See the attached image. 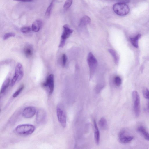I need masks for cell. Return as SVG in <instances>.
I'll return each mask as SVG.
<instances>
[{
	"mask_svg": "<svg viewBox=\"0 0 149 149\" xmlns=\"http://www.w3.org/2000/svg\"><path fill=\"white\" fill-rule=\"evenodd\" d=\"M143 94L144 97L146 99H149V90L147 88H144L143 90Z\"/></svg>",
	"mask_w": 149,
	"mask_h": 149,
	"instance_id": "d4e9b609",
	"label": "cell"
},
{
	"mask_svg": "<svg viewBox=\"0 0 149 149\" xmlns=\"http://www.w3.org/2000/svg\"><path fill=\"white\" fill-rule=\"evenodd\" d=\"M67 60V57L65 54H63L62 57V65L63 66H64L66 64Z\"/></svg>",
	"mask_w": 149,
	"mask_h": 149,
	"instance_id": "f1b7e54d",
	"label": "cell"
},
{
	"mask_svg": "<svg viewBox=\"0 0 149 149\" xmlns=\"http://www.w3.org/2000/svg\"><path fill=\"white\" fill-rule=\"evenodd\" d=\"M24 85H21L13 94L12 96L15 98L18 96L24 88Z\"/></svg>",
	"mask_w": 149,
	"mask_h": 149,
	"instance_id": "7402d4cb",
	"label": "cell"
},
{
	"mask_svg": "<svg viewBox=\"0 0 149 149\" xmlns=\"http://www.w3.org/2000/svg\"><path fill=\"white\" fill-rule=\"evenodd\" d=\"M15 73V75L18 78L17 82L19 81L22 78L24 74L22 66L19 63H18L16 65Z\"/></svg>",
	"mask_w": 149,
	"mask_h": 149,
	"instance_id": "30bf717a",
	"label": "cell"
},
{
	"mask_svg": "<svg viewBox=\"0 0 149 149\" xmlns=\"http://www.w3.org/2000/svg\"><path fill=\"white\" fill-rule=\"evenodd\" d=\"M42 26V22L40 20H37L32 23L31 26L32 30L35 32H38Z\"/></svg>",
	"mask_w": 149,
	"mask_h": 149,
	"instance_id": "9a60e30c",
	"label": "cell"
},
{
	"mask_svg": "<svg viewBox=\"0 0 149 149\" xmlns=\"http://www.w3.org/2000/svg\"><path fill=\"white\" fill-rule=\"evenodd\" d=\"M90 22V18L87 16H85L81 19L79 25L81 26H84L89 24Z\"/></svg>",
	"mask_w": 149,
	"mask_h": 149,
	"instance_id": "e0dca14e",
	"label": "cell"
},
{
	"mask_svg": "<svg viewBox=\"0 0 149 149\" xmlns=\"http://www.w3.org/2000/svg\"><path fill=\"white\" fill-rule=\"evenodd\" d=\"M87 60L89 68L90 78H91L95 71L97 65V62L91 52H90L88 54Z\"/></svg>",
	"mask_w": 149,
	"mask_h": 149,
	"instance_id": "277c9868",
	"label": "cell"
},
{
	"mask_svg": "<svg viewBox=\"0 0 149 149\" xmlns=\"http://www.w3.org/2000/svg\"><path fill=\"white\" fill-rule=\"evenodd\" d=\"M93 124L94 128V139L95 142L96 144H99L100 141V132L95 120H93Z\"/></svg>",
	"mask_w": 149,
	"mask_h": 149,
	"instance_id": "7c38bea8",
	"label": "cell"
},
{
	"mask_svg": "<svg viewBox=\"0 0 149 149\" xmlns=\"http://www.w3.org/2000/svg\"><path fill=\"white\" fill-rule=\"evenodd\" d=\"M44 87L47 88L49 94H52L54 88V76L52 74H50L47 77L45 81L43 84Z\"/></svg>",
	"mask_w": 149,
	"mask_h": 149,
	"instance_id": "ba28073f",
	"label": "cell"
},
{
	"mask_svg": "<svg viewBox=\"0 0 149 149\" xmlns=\"http://www.w3.org/2000/svg\"><path fill=\"white\" fill-rule=\"evenodd\" d=\"M137 130L146 140L149 141V133L144 127L139 126L138 127Z\"/></svg>",
	"mask_w": 149,
	"mask_h": 149,
	"instance_id": "5bb4252c",
	"label": "cell"
},
{
	"mask_svg": "<svg viewBox=\"0 0 149 149\" xmlns=\"http://www.w3.org/2000/svg\"><path fill=\"white\" fill-rule=\"evenodd\" d=\"M36 113V109L34 107L29 106L26 107L23 109L22 115L25 118H29L33 117Z\"/></svg>",
	"mask_w": 149,
	"mask_h": 149,
	"instance_id": "9c48e42d",
	"label": "cell"
},
{
	"mask_svg": "<svg viewBox=\"0 0 149 149\" xmlns=\"http://www.w3.org/2000/svg\"><path fill=\"white\" fill-rule=\"evenodd\" d=\"M31 28L28 26L23 27L21 28V31L23 33H26L31 31Z\"/></svg>",
	"mask_w": 149,
	"mask_h": 149,
	"instance_id": "484cf974",
	"label": "cell"
},
{
	"mask_svg": "<svg viewBox=\"0 0 149 149\" xmlns=\"http://www.w3.org/2000/svg\"><path fill=\"white\" fill-rule=\"evenodd\" d=\"M56 114L58 120L63 128L65 127L66 125V115L63 105L61 103L58 104L56 108Z\"/></svg>",
	"mask_w": 149,
	"mask_h": 149,
	"instance_id": "7a4b0ae2",
	"label": "cell"
},
{
	"mask_svg": "<svg viewBox=\"0 0 149 149\" xmlns=\"http://www.w3.org/2000/svg\"><path fill=\"white\" fill-rule=\"evenodd\" d=\"M99 125L101 129L102 130H105L107 127V122L106 118L102 117L99 121Z\"/></svg>",
	"mask_w": 149,
	"mask_h": 149,
	"instance_id": "ac0fdd59",
	"label": "cell"
},
{
	"mask_svg": "<svg viewBox=\"0 0 149 149\" xmlns=\"http://www.w3.org/2000/svg\"><path fill=\"white\" fill-rule=\"evenodd\" d=\"M53 5V2H52L47 7L45 13V16L47 17H49L50 16L51 11Z\"/></svg>",
	"mask_w": 149,
	"mask_h": 149,
	"instance_id": "44dd1931",
	"label": "cell"
},
{
	"mask_svg": "<svg viewBox=\"0 0 149 149\" xmlns=\"http://www.w3.org/2000/svg\"><path fill=\"white\" fill-rule=\"evenodd\" d=\"M134 113L136 116L138 117L140 112V100L139 95L136 91H133L132 93Z\"/></svg>",
	"mask_w": 149,
	"mask_h": 149,
	"instance_id": "8992f818",
	"label": "cell"
},
{
	"mask_svg": "<svg viewBox=\"0 0 149 149\" xmlns=\"http://www.w3.org/2000/svg\"><path fill=\"white\" fill-rule=\"evenodd\" d=\"M114 12L120 16H124L129 12L130 8L126 3L119 2L115 4L113 7Z\"/></svg>",
	"mask_w": 149,
	"mask_h": 149,
	"instance_id": "3957f363",
	"label": "cell"
},
{
	"mask_svg": "<svg viewBox=\"0 0 149 149\" xmlns=\"http://www.w3.org/2000/svg\"><path fill=\"white\" fill-rule=\"evenodd\" d=\"M16 1H19L23 2H30L33 1L34 0H13Z\"/></svg>",
	"mask_w": 149,
	"mask_h": 149,
	"instance_id": "4dcf8cb0",
	"label": "cell"
},
{
	"mask_svg": "<svg viewBox=\"0 0 149 149\" xmlns=\"http://www.w3.org/2000/svg\"><path fill=\"white\" fill-rule=\"evenodd\" d=\"M63 30L61 36V40L65 41L73 32V31L70 29L67 24L64 25L63 26Z\"/></svg>",
	"mask_w": 149,
	"mask_h": 149,
	"instance_id": "8fae6325",
	"label": "cell"
},
{
	"mask_svg": "<svg viewBox=\"0 0 149 149\" xmlns=\"http://www.w3.org/2000/svg\"><path fill=\"white\" fill-rule=\"evenodd\" d=\"M47 118L46 111L42 108L38 109L36 113V121L39 125H42L45 123Z\"/></svg>",
	"mask_w": 149,
	"mask_h": 149,
	"instance_id": "52a82bcc",
	"label": "cell"
},
{
	"mask_svg": "<svg viewBox=\"0 0 149 149\" xmlns=\"http://www.w3.org/2000/svg\"><path fill=\"white\" fill-rule=\"evenodd\" d=\"M118 140L122 144H126L130 142L134 138L133 136L130 134L126 129H122L118 134Z\"/></svg>",
	"mask_w": 149,
	"mask_h": 149,
	"instance_id": "5b68a950",
	"label": "cell"
},
{
	"mask_svg": "<svg viewBox=\"0 0 149 149\" xmlns=\"http://www.w3.org/2000/svg\"><path fill=\"white\" fill-rule=\"evenodd\" d=\"M10 82V79L9 78H7L4 81L1 89V94H3L5 92L9 85Z\"/></svg>",
	"mask_w": 149,
	"mask_h": 149,
	"instance_id": "d6986e66",
	"label": "cell"
},
{
	"mask_svg": "<svg viewBox=\"0 0 149 149\" xmlns=\"http://www.w3.org/2000/svg\"><path fill=\"white\" fill-rule=\"evenodd\" d=\"M103 86L101 84H99L95 88V91L96 93H99L103 88Z\"/></svg>",
	"mask_w": 149,
	"mask_h": 149,
	"instance_id": "f546056e",
	"label": "cell"
},
{
	"mask_svg": "<svg viewBox=\"0 0 149 149\" xmlns=\"http://www.w3.org/2000/svg\"><path fill=\"white\" fill-rule=\"evenodd\" d=\"M18 78L15 75L13 76L12 79L11 80V83H10V85L11 86H14L16 82L17 81V82Z\"/></svg>",
	"mask_w": 149,
	"mask_h": 149,
	"instance_id": "83f0119b",
	"label": "cell"
},
{
	"mask_svg": "<svg viewBox=\"0 0 149 149\" xmlns=\"http://www.w3.org/2000/svg\"><path fill=\"white\" fill-rule=\"evenodd\" d=\"M15 35V34L13 33L10 32L6 33L4 35L3 39L4 40H6L9 38L14 36Z\"/></svg>",
	"mask_w": 149,
	"mask_h": 149,
	"instance_id": "4316f807",
	"label": "cell"
},
{
	"mask_svg": "<svg viewBox=\"0 0 149 149\" xmlns=\"http://www.w3.org/2000/svg\"><path fill=\"white\" fill-rule=\"evenodd\" d=\"M73 0H66L63 5V8L65 9H67L72 5Z\"/></svg>",
	"mask_w": 149,
	"mask_h": 149,
	"instance_id": "cb8c5ba5",
	"label": "cell"
},
{
	"mask_svg": "<svg viewBox=\"0 0 149 149\" xmlns=\"http://www.w3.org/2000/svg\"><path fill=\"white\" fill-rule=\"evenodd\" d=\"M108 51L113 58L115 63L117 64L119 61V57L117 53L114 50L111 49H109Z\"/></svg>",
	"mask_w": 149,
	"mask_h": 149,
	"instance_id": "ffe728a7",
	"label": "cell"
},
{
	"mask_svg": "<svg viewBox=\"0 0 149 149\" xmlns=\"http://www.w3.org/2000/svg\"><path fill=\"white\" fill-rule=\"evenodd\" d=\"M122 1V2H123L125 3H128L129 2V0H119Z\"/></svg>",
	"mask_w": 149,
	"mask_h": 149,
	"instance_id": "1f68e13d",
	"label": "cell"
},
{
	"mask_svg": "<svg viewBox=\"0 0 149 149\" xmlns=\"http://www.w3.org/2000/svg\"><path fill=\"white\" fill-rule=\"evenodd\" d=\"M24 53L25 56L28 58L31 57L33 55V48L32 45L28 44L25 46L24 49Z\"/></svg>",
	"mask_w": 149,
	"mask_h": 149,
	"instance_id": "4fadbf2b",
	"label": "cell"
},
{
	"mask_svg": "<svg viewBox=\"0 0 149 149\" xmlns=\"http://www.w3.org/2000/svg\"><path fill=\"white\" fill-rule=\"evenodd\" d=\"M35 129V126L32 125L23 124L17 126L15 129V131L18 134L27 135L32 134Z\"/></svg>",
	"mask_w": 149,
	"mask_h": 149,
	"instance_id": "6da1fadb",
	"label": "cell"
},
{
	"mask_svg": "<svg viewBox=\"0 0 149 149\" xmlns=\"http://www.w3.org/2000/svg\"></svg>",
	"mask_w": 149,
	"mask_h": 149,
	"instance_id": "d6a6232c",
	"label": "cell"
},
{
	"mask_svg": "<svg viewBox=\"0 0 149 149\" xmlns=\"http://www.w3.org/2000/svg\"><path fill=\"white\" fill-rule=\"evenodd\" d=\"M114 82L115 84L117 86H120L122 83V80L120 77L119 76H117L114 79Z\"/></svg>",
	"mask_w": 149,
	"mask_h": 149,
	"instance_id": "603a6c76",
	"label": "cell"
},
{
	"mask_svg": "<svg viewBox=\"0 0 149 149\" xmlns=\"http://www.w3.org/2000/svg\"><path fill=\"white\" fill-rule=\"evenodd\" d=\"M141 37V35L139 34L134 37L130 38V41L131 43L134 47L136 48H138V40Z\"/></svg>",
	"mask_w": 149,
	"mask_h": 149,
	"instance_id": "2e32d148",
	"label": "cell"
}]
</instances>
